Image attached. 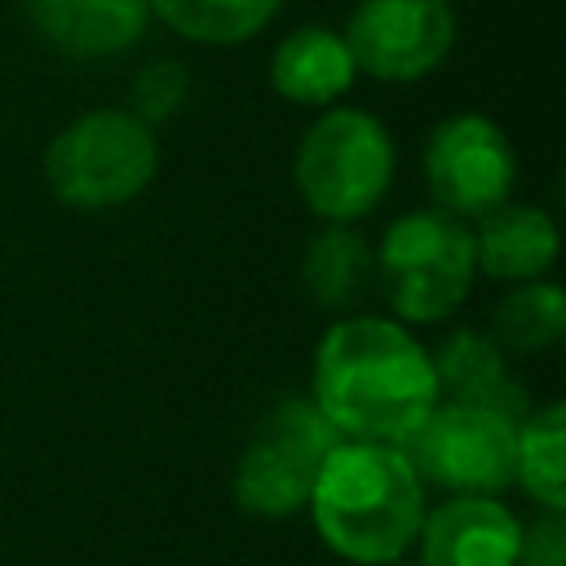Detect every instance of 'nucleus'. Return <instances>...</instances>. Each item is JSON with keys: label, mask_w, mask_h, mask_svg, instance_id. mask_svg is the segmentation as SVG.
Here are the masks:
<instances>
[{"label": "nucleus", "mask_w": 566, "mask_h": 566, "mask_svg": "<svg viewBox=\"0 0 566 566\" xmlns=\"http://www.w3.org/2000/svg\"><path fill=\"white\" fill-rule=\"evenodd\" d=\"M22 9L49 49L84 62L128 53L150 27L146 0H22Z\"/></svg>", "instance_id": "9b49d317"}, {"label": "nucleus", "mask_w": 566, "mask_h": 566, "mask_svg": "<svg viewBox=\"0 0 566 566\" xmlns=\"http://www.w3.org/2000/svg\"><path fill=\"white\" fill-rule=\"evenodd\" d=\"M159 172V142L128 106H93L62 124L44 146L49 195L71 212L133 203Z\"/></svg>", "instance_id": "39448f33"}, {"label": "nucleus", "mask_w": 566, "mask_h": 566, "mask_svg": "<svg viewBox=\"0 0 566 566\" xmlns=\"http://www.w3.org/2000/svg\"><path fill=\"white\" fill-rule=\"evenodd\" d=\"M517 420L473 402H438L402 442L424 486L447 495H504L513 486Z\"/></svg>", "instance_id": "0eeeda50"}, {"label": "nucleus", "mask_w": 566, "mask_h": 566, "mask_svg": "<svg viewBox=\"0 0 566 566\" xmlns=\"http://www.w3.org/2000/svg\"><path fill=\"white\" fill-rule=\"evenodd\" d=\"M424 491L402 447L340 438L314 478L305 513L332 557L349 566H389L416 548L429 509Z\"/></svg>", "instance_id": "f03ea898"}, {"label": "nucleus", "mask_w": 566, "mask_h": 566, "mask_svg": "<svg viewBox=\"0 0 566 566\" xmlns=\"http://www.w3.org/2000/svg\"><path fill=\"white\" fill-rule=\"evenodd\" d=\"M469 234H473L478 274H486L495 283L544 279L557 261V248H562L557 221L539 203H513V199L482 212L469 226Z\"/></svg>", "instance_id": "ddd939ff"}, {"label": "nucleus", "mask_w": 566, "mask_h": 566, "mask_svg": "<svg viewBox=\"0 0 566 566\" xmlns=\"http://www.w3.org/2000/svg\"><path fill=\"white\" fill-rule=\"evenodd\" d=\"M310 398L340 438L402 447L438 407V380L407 323L340 314L314 345Z\"/></svg>", "instance_id": "f257e3e1"}, {"label": "nucleus", "mask_w": 566, "mask_h": 566, "mask_svg": "<svg viewBox=\"0 0 566 566\" xmlns=\"http://www.w3.org/2000/svg\"><path fill=\"white\" fill-rule=\"evenodd\" d=\"M146 4L150 18H159L168 31L212 49H230L261 35L283 9V0H146Z\"/></svg>", "instance_id": "a211bd4d"}, {"label": "nucleus", "mask_w": 566, "mask_h": 566, "mask_svg": "<svg viewBox=\"0 0 566 566\" xmlns=\"http://www.w3.org/2000/svg\"><path fill=\"white\" fill-rule=\"evenodd\" d=\"M398 150L389 128L363 106H323L292 155V181L301 203L318 221L354 226L380 208L394 186Z\"/></svg>", "instance_id": "20e7f679"}, {"label": "nucleus", "mask_w": 566, "mask_h": 566, "mask_svg": "<svg viewBox=\"0 0 566 566\" xmlns=\"http://www.w3.org/2000/svg\"><path fill=\"white\" fill-rule=\"evenodd\" d=\"M486 332L504 354H517V358L557 349L566 336V292L548 279L509 283V292L491 310Z\"/></svg>", "instance_id": "f3484780"}, {"label": "nucleus", "mask_w": 566, "mask_h": 566, "mask_svg": "<svg viewBox=\"0 0 566 566\" xmlns=\"http://www.w3.org/2000/svg\"><path fill=\"white\" fill-rule=\"evenodd\" d=\"M371 274L398 323H447L469 301L478 279L469 221L442 208H411L394 217L371 248Z\"/></svg>", "instance_id": "7ed1b4c3"}, {"label": "nucleus", "mask_w": 566, "mask_h": 566, "mask_svg": "<svg viewBox=\"0 0 566 566\" xmlns=\"http://www.w3.org/2000/svg\"><path fill=\"white\" fill-rule=\"evenodd\" d=\"M424 186L433 195V208L478 221L495 203L513 195L517 181V155L509 133L482 115V111H455L429 128L424 142Z\"/></svg>", "instance_id": "6e6552de"}, {"label": "nucleus", "mask_w": 566, "mask_h": 566, "mask_svg": "<svg viewBox=\"0 0 566 566\" xmlns=\"http://www.w3.org/2000/svg\"><path fill=\"white\" fill-rule=\"evenodd\" d=\"M371 243L358 234V226L323 221L318 234L305 239L301 252V287L305 296L327 314H354V305L371 287Z\"/></svg>", "instance_id": "2eb2a0df"}, {"label": "nucleus", "mask_w": 566, "mask_h": 566, "mask_svg": "<svg viewBox=\"0 0 566 566\" xmlns=\"http://www.w3.org/2000/svg\"><path fill=\"white\" fill-rule=\"evenodd\" d=\"M186 97H190V71L172 57H155L128 80V111L150 128L172 119L186 106Z\"/></svg>", "instance_id": "6ab92c4d"}, {"label": "nucleus", "mask_w": 566, "mask_h": 566, "mask_svg": "<svg viewBox=\"0 0 566 566\" xmlns=\"http://www.w3.org/2000/svg\"><path fill=\"white\" fill-rule=\"evenodd\" d=\"M513 486L535 504L566 513V407L544 402L517 420Z\"/></svg>", "instance_id": "dca6fc26"}, {"label": "nucleus", "mask_w": 566, "mask_h": 566, "mask_svg": "<svg viewBox=\"0 0 566 566\" xmlns=\"http://www.w3.org/2000/svg\"><path fill=\"white\" fill-rule=\"evenodd\" d=\"M429 363L438 380V402H473V407L504 411L513 420L531 411L526 389L513 376L509 354L491 340V332H478V327L447 332L438 349H429Z\"/></svg>", "instance_id": "f8f14e48"}, {"label": "nucleus", "mask_w": 566, "mask_h": 566, "mask_svg": "<svg viewBox=\"0 0 566 566\" xmlns=\"http://www.w3.org/2000/svg\"><path fill=\"white\" fill-rule=\"evenodd\" d=\"M451 0H358L345 22L354 66L380 84H416L455 49Z\"/></svg>", "instance_id": "1a4fd4ad"}, {"label": "nucleus", "mask_w": 566, "mask_h": 566, "mask_svg": "<svg viewBox=\"0 0 566 566\" xmlns=\"http://www.w3.org/2000/svg\"><path fill=\"white\" fill-rule=\"evenodd\" d=\"M522 517L500 495H447L424 509L416 531V562L424 566H513Z\"/></svg>", "instance_id": "9d476101"}, {"label": "nucleus", "mask_w": 566, "mask_h": 566, "mask_svg": "<svg viewBox=\"0 0 566 566\" xmlns=\"http://www.w3.org/2000/svg\"><path fill=\"white\" fill-rule=\"evenodd\" d=\"M389 566H424V562H416V557H398V562H389Z\"/></svg>", "instance_id": "412c9836"}, {"label": "nucleus", "mask_w": 566, "mask_h": 566, "mask_svg": "<svg viewBox=\"0 0 566 566\" xmlns=\"http://www.w3.org/2000/svg\"><path fill=\"white\" fill-rule=\"evenodd\" d=\"M358 80L354 53L332 27H296L270 53V88L296 106H336Z\"/></svg>", "instance_id": "4468645a"}, {"label": "nucleus", "mask_w": 566, "mask_h": 566, "mask_svg": "<svg viewBox=\"0 0 566 566\" xmlns=\"http://www.w3.org/2000/svg\"><path fill=\"white\" fill-rule=\"evenodd\" d=\"M513 566H566V513L535 509V517L522 522V544Z\"/></svg>", "instance_id": "aec40b11"}, {"label": "nucleus", "mask_w": 566, "mask_h": 566, "mask_svg": "<svg viewBox=\"0 0 566 566\" xmlns=\"http://www.w3.org/2000/svg\"><path fill=\"white\" fill-rule=\"evenodd\" d=\"M336 442L340 433L327 424V416L314 407L310 394L270 402L234 455L230 469L234 509L261 522H283L305 513L314 478Z\"/></svg>", "instance_id": "423d86ee"}]
</instances>
